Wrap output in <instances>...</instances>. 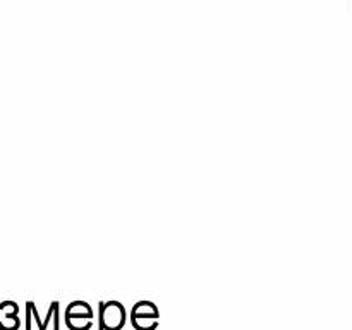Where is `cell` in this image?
Wrapping results in <instances>:
<instances>
[{"label":"cell","instance_id":"obj_1","mask_svg":"<svg viewBox=\"0 0 352 330\" xmlns=\"http://www.w3.org/2000/svg\"><path fill=\"white\" fill-rule=\"evenodd\" d=\"M102 329L109 330H119L124 325L126 320V313L119 302L112 301L109 305H102Z\"/></svg>","mask_w":352,"mask_h":330}]
</instances>
